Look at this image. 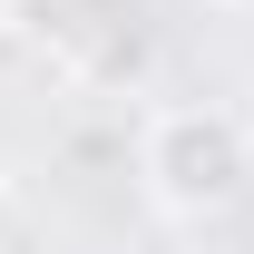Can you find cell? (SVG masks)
<instances>
[{
	"instance_id": "7a4b0ae2",
	"label": "cell",
	"mask_w": 254,
	"mask_h": 254,
	"mask_svg": "<svg viewBox=\"0 0 254 254\" xmlns=\"http://www.w3.org/2000/svg\"><path fill=\"white\" fill-rule=\"evenodd\" d=\"M10 225H20V195H10V176H0V254H10Z\"/></svg>"
},
{
	"instance_id": "6da1fadb",
	"label": "cell",
	"mask_w": 254,
	"mask_h": 254,
	"mask_svg": "<svg viewBox=\"0 0 254 254\" xmlns=\"http://www.w3.org/2000/svg\"><path fill=\"white\" fill-rule=\"evenodd\" d=\"M137 186L176 225H205L254 195V118L235 108H147L137 127Z\"/></svg>"
},
{
	"instance_id": "3957f363",
	"label": "cell",
	"mask_w": 254,
	"mask_h": 254,
	"mask_svg": "<svg viewBox=\"0 0 254 254\" xmlns=\"http://www.w3.org/2000/svg\"><path fill=\"white\" fill-rule=\"evenodd\" d=\"M215 10H235V20H254V0H215Z\"/></svg>"
}]
</instances>
